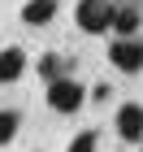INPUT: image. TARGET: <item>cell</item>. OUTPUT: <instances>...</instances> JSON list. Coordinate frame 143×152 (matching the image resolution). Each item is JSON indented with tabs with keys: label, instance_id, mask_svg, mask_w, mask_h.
Wrapping results in <instances>:
<instances>
[{
	"label": "cell",
	"instance_id": "7",
	"mask_svg": "<svg viewBox=\"0 0 143 152\" xmlns=\"http://www.w3.org/2000/svg\"><path fill=\"white\" fill-rule=\"evenodd\" d=\"M52 18H57V0H26V9H22L26 26H48Z\"/></svg>",
	"mask_w": 143,
	"mask_h": 152
},
{
	"label": "cell",
	"instance_id": "9",
	"mask_svg": "<svg viewBox=\"0 0 143 152\" xmlns=\"http://www.w3.org/2000/svg\"><path fill=\"white\" fill-rule=\"evenodd\" d=\"M65 152H95V130H83V135H74Z\"/></svg>",
	"mask_w": 143,
	"mask_h": 152
},
{
	"label": "cell",
	"instance_id": "5",
	"mask_svg": "<svg viewBox=\"0 0 143 152\" xmlns=\"http://www.w3.org/2000/svg\"><path fill=\"white\" fill-rule=\"evenodd\" d=\"M22 70H26V52H22V48H17V44L0 48V83L22 78Z\"/></svg>",
	"mask_w": 143,
	"mask_h": 152
},
{
	"label": "cell",
	"instance_id": "4",
	"mask_svg": "<svg viewBox=\"0 0 143 152\" xmlns=\"http://www.w3.org/2000/svg\"><path fill=\"white\" fill-rule=\"evenodd\" d=\"M117 135L139 143L143 139V104H121L117 109Z\"/></svg>",
	"mask_w": 143,
	"mask_h": 152
},
{
	"label": "cell",
	"instance_id": "3",
	"mask_svg": "<svg viewBox=\"0 0 143 152\" xmlns=\"http://www.w3.org/2000/svg\"><path fill=\"white\" fill-rule=\"evenodd\" d=\"M108 61H113L121 74H139L143 70V44H139V39H113Z\"/></svg>",
	"mask_w": 143,
	"mask_h": 152
},
{
	"label": "cell",
	"instance_id": "8",
	"mask_svg": "<svg viewBox=\"0 0 143 152\" xmlns=\"http://www.w3.org/2000/svg\"><path fill=\"white\" fill-rule=\"evenodd\" d=\"M17 122H22V117L13 113V109H4V113H0V148H4V143H13V135H17Z\"/></svg>",
	"mask_w": 143,
	"mask_h": 152
},
{
	"label": "cell",
	"instance_id": "6",
	"mask_svg": "<svg viewBox=\"0 0 143 152\" xmlns=\"http://www.w3.org/2000/svg\"><path fill=\"white\" fill-rule=\"evenodd\" d=\"M139 22H143L139 4H117V13H113V31H117L121 39H134V31H139Z\"/></svg>",
	"mask_w": 143,
	"mask_h": 152
},
{
	"label": "cell",
	"instance_id": "10",
	"mask_svg": "<svg viewBox=\"0 0 143 152\" xmlns=\"http://www.w3.org/2000/svg\"><path fill=\"white\" fill-rule=\"evenodd\" d=\"M39 74H44L48 83H52V78H61V61H57V57H44V61H39Z\"/></svg>",
	"mask_w": 143,
	"mask_h": 152
},
{
	"label": "cell",
	"instance_id": "1",
	"mask_svg": "<svg viewBox=\"0 0 143 152\" xmlns=\"http://www.w3.org/2000/svg\"><path fill=\"white\" fill-rule=\"evenodd\" d=\"M113 13H117L113 0H78L74 18H78V26H83L87 35H104L108 26H113Z\"/></svg>",
	"mask_w": 143,
	"mask_h": 152
},
{
	"label": "cell",
	"instance_id": "2",
	"mask_svg": "<svg viewBox=\"0 0 143 152\" xmlns=\"http://www.w3.org/2000/svg\"><path fill=\"white\" fill-rule=\"evenodd\" d=\"M83 100H87V91H83L74 78H65V74L48 83V109H57V113H78Z\"/></svg>",
	"mask_w": 143,
	"mask_h": 152
}]
</instances>
